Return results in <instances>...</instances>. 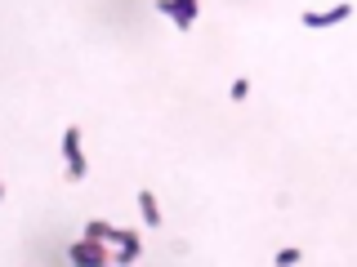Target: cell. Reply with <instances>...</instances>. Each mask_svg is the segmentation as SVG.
I'll return each mask as SVG.
<instances>
[{"label":"cell","instance_id":"cell-1","mask_svg":"<svg viewBox=\"0 0 357 267\" xmlns=\"http://www.w3.org/2000/svg\"><path fill=\"white\" fill-rule=\"evenodd\" d=\"M161 9H165V14H170V18H178V23L187 27V23H192V9H196V0H165Z\"/></svg>","mask_w":357,"mask_h":267},{"label":"cell","instance_id":"cell-2","mask_svg":"<svg viewBox=\"0 0 357 267\" xmlns=\"http://www.w3.org/2000/svg\"><path fill=\"white\" fill-rule=\"evenodd\" d=\"M76 147H81V138H76V129H72V134H68V160H72V174L81 178V174H85V160H81Z\"/></svg>","mask_w":357,"mask_h":267},{"label":"cell","instance_id":"cell-3","mask_svg":"<svg viewBox=\"0 0 357 267\" xmlns=\"http://www.w3.org/2000/svg\"><path fill=\"white\" fill-rule=\"evenodd\" d=\"M340 18H349V5L331 9V14H308V23H313V27H322V23H340Z\"/></svg>","mask_w":357,"mask_h":267}]
</instances>
